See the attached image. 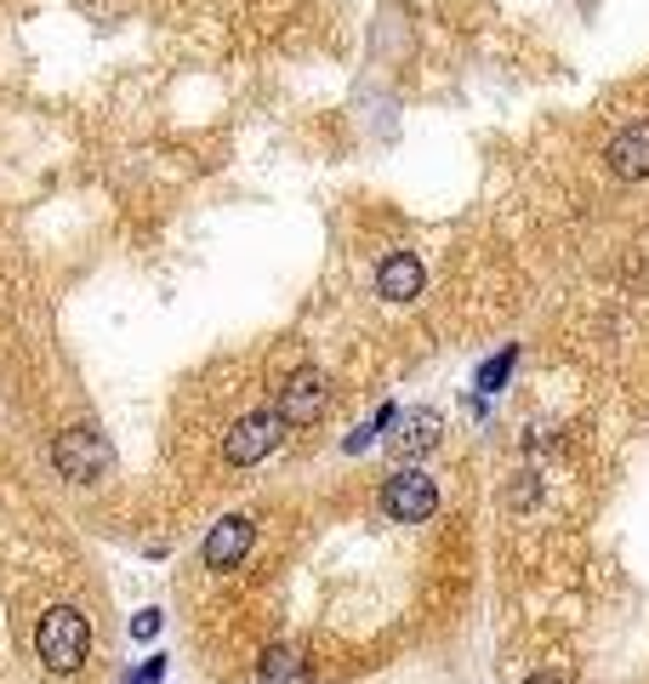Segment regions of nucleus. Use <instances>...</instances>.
I'll return each mask as SVG.
<instances>
[{
	"label": "nucleus",
	"instance_id": "20e7f679",
	"mask_svg": "<svg viewBox=\"0 0 649 684\" xmlns=\"http://www.w3.org/2000/svg\"><path fill=\"white\" fill-rule=\"evenodd\" d=\"M285 439V422L274 417V411H252V417H239L234 428H228V439H223V457L234 462V468H252V462H263L274 446Z\"/></svg>",
	"mask_w": 649,
	"mask_h": 684
},
{
	"label": "nucleus",
	"instance_id": "39448f33",
	"mask_svg": "<svg viewBox=\"0 0 649 684\" xmlns=\"http://www.w3.org/2000/svg\"><path fill=\"white\" fill-rule=\"evenodd\" d=\"M382 502H387V514H393L399 525H422V519H433V508H439V485H433V473H422V468H399V473L387 479Z\"/></svg>",
	"mask_w": 649,
	"mask_h": 684
},
{
	"label": "nucleus",
	"instance_id": "f8f14e48",
	"mask_svg": "<svg viewBox=\"0 0 649 684\" xmlns=\"http://www.w3.org/2000/svg\"><path fill=\"white\" fill-rule=\"evenodd\" d=\"M155 633H160V610H155V605L131 616V639H155Z\"/></svg>",
	"mask_w": 649,
	"mask_h": 684
},
{
	"label": "nucleus",
	"instance_id": "9d476101",
	"mask_svg": "<svg viewBox=\"0 0 649 684\" xmlns=\"http://www.w3.org/2000/svg\"><path fill=\"white\" fill-rule=\"evenodd\" d=\"M257 684H308V662L296 656V651H285V645H274L263 656V678Z\"/></svg>",
	"mask_w": 649,
	"mask_h": 684
},
{
	"label": "nucleus",
	"instance_id": "6e6552de",
	"mask_svg": "<svg viewBox=\"0 0 649 684\" xmlns=\"http://www.w3.org/2000/svg\"><path fill=\"white\" fill-rule=\"evenodd\" d=\"M439 446V417L433 411H393V422H387V451L393 457H422V451H433Z\"/></svg>",
	"mask_w": 649,
	"mask_h": 684
},
{
	"label": "nucleus",
	"instance_id": "ddd939ff",
	"mask_svg": "<svg viewBox=\"0 0 649 684\" xmlns=\"http://www.w3.org/2000/svg\"><path fill=\"white\" fill-rule=\"evenodd\" d=\"M160 678H166V656H148V662H142V667H137L126 684H160Z\"/></svg>",
	"mask_w": 649,
	"mask_h": 684
},
{
	"label": "nucleus",
	"instance_id": "4468645a",
	"mask_svg": "<svg viewBox=\"0 0 649 684\" xmlns=\"http://www.w3.org/2000/svg\"><path fill=\"white\" fill-rule=\"evenodd\" d=\"M524 684H570V678H564V673H530Z\"/></svg>",
	"mask_w": 649,
	"mask_h": 684
},
{
	"label": "nucleus",
	"instance_id": "7ed1b4c3",
	"mask_svg": "<svg viewBox=\"0 0 649 684\" xmlns=\"http://www.w3.org/2000/svg\"><path fill=\"white\" fill-rule=\"evenodd\" d=\"M325 405H331V377H325V371H314V365H303V371H291V377H285L274 417H279L285 428H308V422H319V417H325Z\"/></svg>",
	"mask_w": 649,
	"mask_h": 684
},
{
	"label": "nucleus",
	"instance_id": "423d86ee",
	"mask_svg": "<svg viewBox=\"0 0 649 684\" xmlns=\"http://www.w3.org/2000/svg\"><path fill=\"white\" fill-rule=\"evenodd\" d=\"M252 536H257V525L245 519V514H228V519H217L212 525V536L199 543V559H206L212 570H234L245 554H252Z\"/></svg>",
	"mask_w": 649,
	"mask_h": 684
},
{
	"label": "nucleus",
	"instance_id": "f257e3e1",
	"mask_svg": "<svg viewBox=\"0 0 649 684\" xmlns=\"http://www.w3.org/2000/svg\"><path fill=\"white\" fill-rule=\"evenodd\" d=\"M35 651L52 673H80L86 656H91V622L75 605H52L35 627Z\"/></svg>",
	"mask_w": 649,
	"mask_h": 684
},
{
	"label": "nucleus",
	"instance_id": "f03ea898",
	"mask_svg": "<svg viewBox=\"0 0 649 684\" xmlns=\"http://www.w3.org/2000/svg\"><path fill=\"white\" fill-rule=\"evenodd\" d=\"M52 462H58V473H63V479H75V485H97V479L109 473L115 451H109V439L97 433V428H69V433H58Z\"/></svg>",
	"mask_w": 649,
	"mask_h": 684
},
{
	"label": "nucleus",
	"instance_id": "0eeeda50",
	"mask_svg": "<svg viewBox=\"0 0 649 684\" xmlns=\"http://www.w3.org/2000/svg\"><path fill=\"white\" fill-rule=\"evenodd\" d=\"M604 166H610L621 183H643V177H649V120H632L627 131L610 137Z\"/></svg>",
	"mask_w": 649,
	"mask_h": 684
},
{
	"label": "nucleus",
	"instance_id": "1a4fd4ad",
	"mask_svg": "<svg viewBox=\"0 0 649 684\" xmlns=\"http://www.w3.org/2000/svg\"><path fill=\"white\" fill-rule=\"evenodd\" d=\"M422 285H427V268H422V257L416 252H393V257H382V268H376V291L387 303H416L422 297Z\"/></svg>",
	"mask_w": 649,
	"mask_h": 684
},
{
	"label": "nucleus",
	"instance_id": "9b49d317",
	"mask_svg": "<svg viewBox=\"0 0 649 684\" xmlns=\"http://www.w3.org/2000/svg\"><path fill=\"white\" fill-rule=\"evenodd\" d=\"M513 365H519V349H502V354H495V360H484V365H479L473 388H479V394H495V388L508 382V371H513Z\"/></svg>",
	"mask_w": 649,
	"mask_h": 684
}]
</instances>
